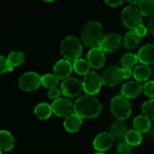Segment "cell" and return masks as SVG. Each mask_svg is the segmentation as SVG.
<instances>
[{
	"mask_svg": "<svg viewBox=\"0 0 154 154\" xmlns=\"http://www.w3.org/2000/svg\"><path fill=\"white\" fill-rule=\"evenodd\" d=\"M102 111V105L94 96H82L74 102V113L81 118L91 119L97 117Z\"/></svg>",
	"mask_w": 154,
	"mask_h": 154,
	"instance_id": "1",
	"label": "cell"
},
{
	"mask_svg": "<svg viewBox=\"0 0 154 154\" xmlns=\"http://www.w3.org/2000/svg\"><path fill=\"white\" fill-rule=\"evenodd\" d=\"M102 24L97 21H89L82 28L81 42L90 48L98 47L104 38Z\"/></svg>",
	"mask_w": 154,
	"mask_h": 154,
	"instance_id": "2",
	"label": "cell"
},
{
	"mask_svg": "<svg viewBox=\"0 0 154 154\" xmlns=\"http://www.w3.org/2000/svg\"><path fill=\"white\" fill-rule=\"evenodd\" d=\"M60 53L68 60H76L82 54V42L74 35H68L60 42Z\"/></svg>",
	"mask_w": 154,
	"mask_h": 154,
	"instance_id": "3",
	"label": "cell"
},
{
	"mask_svg": "<svg viewBox=\"0 0 154 154\" xmlns=\"http://www.w3.org/2000/svg\"><path fill=\"white\" fill-rule=\"evenodd\" d=\"M110 110L116 118L119 121H124L131 116L132 106L126 97L122 95H117L111 99Z\"/></svg>",
	"mask_w": 154,
	"mask_h": 154,
	"instance_id": "4",
	"label": "cell"
},
{
	"mask_svg": "<svg viewBox=\"0 0 154 154\" xmlns=\"http://www.w3.org/2000/svg\"><path fill=\"white\" fill-rule=\"evenodd\" d=\"M121 20L125 26L131 30H134L142 24L143 14H141L139 8L134 5H127L122 11Z\"/></svg>",
	"mask_w": 154,
	"mask_h": 154,
	"instance_id": "5",
	"label": "cell"
},
{
	"mask_svg": "<svg viewBox=\"0 0 154 154\" xmlns=\"http://www.w3.org/2000/svg\"><path fill=\"white\" fill-rule=\"evenodd\" d=\"M18 85L22 90L32 92L38 89L42 85V76L34 71L25 72L19 78Z\"/></svg>",
	"mask_w": 154,
	"mask_h": 154,
	"instance_id": "6",
	"label": "cell"
},
{
	"mask_svg": "<svg viewBox=\"0 0 154 154\" xmlns=\"http://www.w3.org/2000/svg\"><path fill=\"white\" fill-rule=\"evenodd\" d=\"M82 83L84 91L87 93V95L95 96L100 91L103 81L101 76L97 72L90 70L86 76H84Z\"/></svg>",
	"mask_w": 154,
	"mask_h": 154,
	"instance_id": "7",
	"label": "cell"
},
{
	"mask_svg": "<svg viewBox=\"0 0 154 154\" xmlns=\"http://www.w3.org/2000/svg\"><path fill=\"white\" fill-rule=\"evenodd\" d=\"M61 93L67 97H75L84 90L83 83L77 78L69 77L64 79L60 85Z\"/></svg>",
	"mask_w": 154,
	"mask_h": 154,
	"instance_id": "8",
	"label": "cell"
},
{
	"mask_svg": "<svg viewBox=\"0 0 154 154\" xmlns=\"http://www.w3.org/2000/svg\"><path fill=\"white\" fill-rule=\"evenodd\" d=\"M123 43H124V39L119 33L110 32L104 36L98 47L102 49L105 52L112 53L115 52L116 50H118Z\"/></svg>",
	"mask_w": 154,
	"mask_h": 154,
	"instance_id": "9",
	"label": "cell"
},
{
	"mask_svg": "<svg viewBox=\"0 0 154 154\" xmlns=\"http://www.w3.org/2000/svg\"><path fill=\"white\" fill-rule=\"evenodd\" d=\"M103 84L107 87H115L124 79L121 75V68L116 65L108 66L101 75Z\"/></svg>",
	"mask_w": 154,
	"mask_h": 154,
	"instance_id": "10",
	"label": "cell"
},
{
	"mask_svg": "<svg viewBox=\"0 0 154 154\" xmlns=\"http://www.w3.org/2000/svg\"><path fill=\"white\" fill-rule=\"evenodd\" d=\"M53 114L60 117H67L74 111V104L67 97H60L51 104Z\"/></svg>",
	"mask_w": 154,
	"mask_h": 154,
	"instance_id": "11",
	"label": "cell"
},
{
	"mask_svg": "<svg viewBox=\"0 0 154 154\" xmlns=\"http://www.w3.org/2000/svg\"><path fill=\"white\" fill-rule=\"evenodd\" d=\"M114 141L115 138L110 133L103 132L95 137L93 141V147L97 152H104L113 146Z\"/></svg>",
	"mask_w": 154,
	"mask_h": 154,
	"instance_id": "12",
	"label": "cell"
},
{
	"mask_svg": "<svg viewBox=\"0 0 154 154\" xmlns=\"http://www.w3.org/2000/svg\"><path fill=\"white\" fill-rule=\"evenodd\" d=\"M87 60L93 69H100L106 62L105 51L99 47L91 48L87 53Z\"/></svg>",
	"mask_w": 154,
	"mask_h": 154,
	"instance_id": "13",
	"label": "cell"
},
{
	"mask_svg": "<svg viewBox=\"0 0 154 154\" xmlns=\"http://www.w3.org/2000/svg\"><path fill=\"white\" fill-rule=\"evenodd\" d=\"M73 70V64L70 60H68L66 59L59 60L53 66V74L59 79H66L69 78V75L71 74Z\"/></svg>",
	"mask_w": 154,
	"mask_h": 154,
	"instance_id": "14",
	"label": "cell"
},
{
	"mask_svg": "<svg viewBox=\"0 0 154 154\" xmlns=\"http://www.w3.org/2000/svg\"><path fill=\"white\" fill-rule=\"evenodd\" d=\"M143 90V86L136 80H131L125 83L121 88V95L125 97L134 98L138 97Z\"/></svg>",
	"mask_w": 154,
	"mask_h": 154,
	"instance_id": "15",
	"label": "cell"
},
{
	"mask_svg": "<svg viewBox=\"0 0 154 154\" xmlns=\"http://www.w3.org/2000/svg\"><path fill=\"white\" fill-rule=\"evenodd\" d=\"M141 64L154 65V43H148L143 46L137 53Z\"/></svg>",
	"mask_w": 154,
	"mask_h": 154,
	"instance_id": "16",
	"label": "cell"
},
{
	"mask_svg": "<svg viewBox=\"0 0 154 154\" xmlns=\"http://www.w3.org/2000/svg\"><path fill=\"white\" fill-rule=\"evenodd\" d=\"M82 125V118L75 114L74 112L65 117L63 121V126L65 130L69 133H76L78 132Z\"/></svg>",
	"mask_w": 154,
	"mask_h": 154,
	"instance_id": "17",
	"label": "cell"
},
{
	"mask_svg": "<svg viewBox=\"0 0 154 154\" xmlns=\"http://www.w3.org/2000/svg\"><path fill=\"white\" fill-rule=\"evenodd\" d=\"M133 76L136 81H148L150 77L152 76V69L150 66L145 65V64H140L137 65L134 71H133Z\"/></svg>",
	"mask_w": 154,
	"mask_h": 154,
	"instance_id": "18",
	"label": "cell"
},
{
	"mask_svg": "<svg viewBox=\"0 0 154 154\" xmlns=\"http://www.w3.org/2000/svg\"><path fill=\"white\" fill-rule=\"evenodd\" d=\"M14 147V138L13 134L6 130H1L0 149L3 152H10Z\"/></svg>",
	"mask_w": 154,
	"mask_h": 154,
	"instance_id": "19",
	"label": "cell"
},
{
	"mask_svg": "<svg viewBox=\"0 0 154 154\" xmlns=\"http://www.w3.org/2000/svg\"><path fill=\"white\" fill-rule=\"evenodd\" d=\"M52 113V106L46 102H41L34 107V115L40 120H46L50 118Z\"/></svg>",
	"mask_w": 154,
	"mask_h": 154,
	"instance_id": "20",
	"label": "cell"
},
{
	"mask_svg": "<svg viewBox=\"0 0 154 154\" xmlns=\"http://www.w3.org/2000/svg\"><path fill=\"white\" fill-rule=\"evenodd\" d=\"M134 129L142 133H147L152 127L151 119L145 116H138L133 121Z\"/></svg>",
	"mask_w": 154,
	"mask_h": 154,
	"instance_id": "21",
	"label": "cell"
},
{
	"mask_svg": "<svg viewBox=\"0 0 154 154\" xmlns=\"http://www.w3.org/2000/svg\"><path fill=\"white\" fill-rule=\"evenodd\" d=\"M141 40L142 38H140L134 30H130L124 36V46L129 50L135 49L140 44Z\"/></svg>",
	"mask_w": 154,
	"mask_h": 154,
	"instance_id": "22",
	"label": "cell"
},
{
	"mask_svg": "<svg viewBox=\"0 0 154 154\" xmlns=\"http://www.w3.org/2000/svg\"><path fill=\"white\" fill-rule=\"evenodd\" d=\"M128 128L126 126V125L125 123H123L122 121H118V122H115L113 123V125H111V134L114 136V138L116 139H124L128 132Z\"/></svg>",
	"mask_w": 154,
	"mask_h": 154,
	"instance_id": "23",
	"label": "cell"
},
{
	"mask_svg": "<svg viewBox=\"0 0 154 154\" xmlns=\"http://www.w3.org/2000/svg\"><path fill=\"white\" fill-rule=\"evenodd\" d=\"M90 65L87 60L79 58L73 61V69L78 75L86 76L90 70Z\"/></svg>",
	"mask_w": 154,
	"mask_h": 154,
	"instance_id": "24",
	"label": "cell"
},
{
	"mask_svg": "<svg viewBox=\"0 0 154 154\" xmlns=\"http://www.w3.org/2000/svg\"><path fill=\"white\" fill-rule=\"evenodd\" d=\"M138 61H139V59H138L137 54L133 53V52L125 53L120 59V63L122 67L125 69H132L137 64Z\"/></svg>",
	"mask_w": 154,
	"mask_h": 154,
	"instance_id": "25",
	"label": "cell"
},
{
	"mask_svg": "<svg viewBox=\"0 0 154 154\" xmlns=\"http://www.w3.org/2000/svg\"><path fill=\"white\" fill-rule=\"evenodd\" d=\"M142 141H143L142 134L134 129L129 130L125 137V142L132 147L141 144Z\"/></svg>",
	"mask_w": 154,
	"mask_h": 154,
	"instance_id": "26",
	"label": "cell"
},
{
	"mask_svg": "<svg viewBox=\"0 0 154 154\" xmlns=\"http://www.w3.org/2000/svg\"><path fill=\"white\" fill-rule=\"evenodd\" d=\"M7 60L9 63L14 68V67H18L22 65L24 62L25 56H24V53L20 51H13L8 54Z\"/></svg>",
	"mask_w": 154,
	"mask_h": 154,
	"instance_id": "27",
	"label": "cell"
},
{
	"mask_svg": "<svg viewBox=\"0 0 154 154\" xmlns=\"http://www.w3.org/2000/svg\"><path fill=\"white\" fill-rule=\"evenodd\" d=\"M139 10L144 16L154 14V0H142L139 4Z\"/></svg>",
	"mask_w": 154,
	"mask_h": 154,
	"instance_id": "28",
	"label": "cell"
},
{
	"mask_svg": "<svg viewBox=\"0 0 154 154\" xmlns=\"http://www.w3.org/2000/svg\"><path fill=\"white\" fill-rule=\"evenodd\" d=\"M58 84H59V79L54 74L47 73L42 76V85L46 88L49 89L54 88L58 86Z\"/></svg>",
	"mask_w": 154,
	"mask_h": 154,
	"instance_id": "29",
	"label": "cell"
},
{
	"mask_svg": "<svg viewBox=\"0 0 154 154\" xmlns=\"http://www.w3.org/2000/svg\"><path fill=\"white\" fill-rule=\"evenodd\" d=\"M142 111L143 116L154 120V98L145 101L142 105Z\"/></svg>",
	"mask_w": 154,
	"mask_h": 154,
	"instance_id": "30",
	"label": "cell"
},
{
	"mask_svg": "<svg viewBox=\"0 0 154 154\" xmlns=\"http://www.w3.org/2000/svg\"><path fill=\"white\" fill-rule=\"evenodd\" d=\"M13 69H14V67L9 63L7 58L1 55L0 56V72H1V74H4L5 72H11V71H13Z\"/></svg>",
	"mask_w": 154,
	"mask_h": 154,
	"instance_id": "31",
	"label": "cell"
},
{
	"mask_svg": "<svg viewBox=\"0 0 154 154\" xmlns=\"http://www.w3.org/2000/svg\"><path fill=\"white\" fill-rule=\"evenodd\" d=\"M132 152H133L132 146H130L125 141L120 143L116 148V153L117 154H132Z\"/></svg>",
	"mask_w": 154,
	"mask_h": 154,
	"instance_id": "32",
	"label": "cell"
},
{
	"mask_svg": "<svg viewBox=\"0 0 154 154\" xmlns=\"http://www.w3.org/2000/svg\"><path fill=\"white\" fill-rule=\"evenodd\" d=\"M143 92L149 97H154V80H148L143 85Z\"/></svg>",
	"mask_w": 154,
	"mask_h": 154,
	"instance_id": "33",
	"label": "cell"
},
{
	"mask_svg": "<svg viewBox=\"0 0 154 154\" xmlns=\"http://www.w3.org/2000/svg\"><path fill=\"white\" fill-rule=\"evenodd\" d=\"M61 90L60 88H51V89H49L48 91V97L51 98V99H58L60 98V96L61 95Z\"/></svg>",
	"mask_w": 154,
	"mask_h": 154,
	"instance_id": "34",
	"label": "cell"
},
{
	"mask_svg": "<svg viewBox=\"0 0 154 154\" xmlns=\"http://www.w3.org/2000/svg\"><path fill=\"white\" fill-rule=\"evenodd\" d=\"M134 31V32H135L140 38H143V36H145V35L147 34L148 28H147L145 25H143V24L142 23L141 25H139L138 27H136Z\"/></svg>",
	"mask_w": 154,
	"mask_h": 154,
	"instance_id": "35",
	"label": "cell"
},
{
	"mask_svg": "<svg viewBox=\"0 0 154 154\" xmlns=\"http://www.w3.org/2000/svg\"><path fill=\"white\" fill-rule=\"evenodd\" d=\"M121 75L124 79H129L133 75V71L131 69H125V68H121Z\"/></svg>",
	"mask_w": 154,
	"mask_h": 154,
	"instance_id": "36",
	"label": "cell"
},
{
	"mask_svg": "<svg viewBox=\"0 0 154 154\" xmlns=\"http://www.w3.org/2000/svg\"><path fill=\"white\" fill-rule=\"evenodd\" d=\"M105 2L106 5H108L109 6H112V7H116L123 4L122 0H106Z\"/></svg>",
	"mask_w": 154,
	"mask_h": 154,
	"instance_id": "37",
	"label": "cell"
},
{
	"mask_svg": "<svg viewBox=\"0 0 154 154\" xmlns=\"http://www.w3.org/2000/svg\"><path fill=\"white\" fill-rule=\"evenodd\" d=\"M148 29L150 30V32L154 35V14L152 15L149 19L148 22Z\"/></svg>",
	"mask_w": 154,
	"mask_h": 154,
	"instance_id": "38",
	"label": "cell"
},
{
	"mask_svg": "<svg viewBox=\"0 0 154 154\" xmlns=\"http://www.w3.org/2000/svg\"><path fill=\"white\" fill-rule=\"evenodd\" d=\"M128 3L130 4V5H138L140 4V1L139 0H135V1H132V0H129Z\"/></svg>",
	"mask_w": 154,
	"mask_h": 154,
	"instance_id": "39",
	"label": "cell"
},
{
	"mask_svg": "<svg viewBox=\"0 0 154 154\" xmlns=\"http://www.w3.org/2000/svg\"><path fill=\"white\" fill-rule=\"evenodd\" d=\"M94 154H106L105 152H95Z\"/></svg>",
	"mask_w": 154,
	"mask_h": 154,
	"instance_id": "40",
	"label": "cell"
},
{
	"mask_svg": "<svg viewBox=\"0 0 154 154\" xmlns=\"http://www.w3.org/2000/svg\"><path fill=\"white\" fill-rule=\"evenodd\" d=\"M152 72H153V77H154V68H153V69H152Z\"/></svg>",
	"mask_w": 154,
	"mask_h": 154,
	"instance_id": "41",
	"label": "cell"
}]
</instances>
